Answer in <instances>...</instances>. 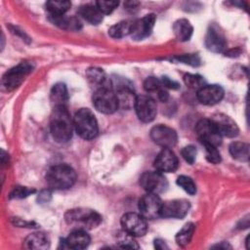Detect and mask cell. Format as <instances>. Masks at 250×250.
<instances>
[{"instance_id":"27","label":"cell","mask_w":250,"mask_h":250,"mask_svg":"<svg viewBox=\"0 0 250 250\" xmlns=\"http://www.w3.org/2000/svg\"><path fill=\"white\" fill-rule=\"evenodd\" d=\"M133 27V22L129 21H122L114 25H112L108 29V34L113 38H122L131 34Z\"/></svg>"},{"instance_id":"2","label":"cell","mask_w":250,"mask_h":250,"mask_svg":"<svg viewBox=\"0 0 250 250\" xmlns=\"http://www.w3.org/2000/svg\"><path fill=\"white\" fill-rule=\"evenodd\" d=\"M65 222L73 229H91L98 227L102 222L101 215L95 210L88 208H75L68 210L64 215Z\"/></svg>"},{"instance_id":"10","label":"cell","mask_w":250,"mask_h":250,"mask_svg":"<svg viewBox=\"0 0 250 250\" xmlns=\"http://www.w3.org/2000/svg\"><path fill=\"white\" fill-rule=\"evenodd\" d=\"M151 140L163 148H172L178 140L177 133L169 126L159 124L151 128L150 130Z\"/></svg>"},{"instance_id":"3","label":"cell","mask_w":250,"mask_h":250,"mask_svg":"<svg viewBox=\"0 0 250 250\" xmlns=\"http://www.w3.org/2000/svg\"><path fill=\"white\" fill-rule=\"evenodd\" d=\"M76 181V173L66 164H59L51 167L46 175V182L53 189H67Z\"/></svg>"},{"instance_id":"44","label":"cell","mask_w":250,"mask_h":250,"mask_svg":"<svg viewBox=\"0 0 250 250\" xmlns=\"http://www.w3.org/2000/svg\"><path fill=\"white\" fill-rule=\"evenodd\" d=\"M213 247H215V248H224V249L230 248V246H229L228 243H226V242H222L221 244H217V245H215V246H213Z\"/></svg>"},{"instance_id":"33","label":"cell","mask_w":250,"mask_h":250,"mask_svg":"<svg viewBox=\"0 0 250 250\" xmlns=\"http://www.w3.org/2000/svg\"><path fill=\"white\" fill-rule=\"evenodd\" d=\"M177 185L181 187L188 194H194L196 192V186L191 178L182 175L177 178Z\"/></svg>"},{"instance_id":"17","label":"cell","mask_w":250,"mask_h":250,"mask_svg":"<svg viewBox=\"0 0 250 250\" xmlns=\"http://www.w3.org/2000/svg\"><path fill=\"white\" fill-rule=\"evenodd\" d=\"M211 120L222 137L233 138L238 135L239 129L234 120H232L229 116L223 113H218L215 114Z\"/></svg>"},{"instance_id":"40","label":"cell","mask_w":250,"mask_h":250,"mask_svg":"<svg viewBox=\"0 0 250 250\" xmlns=\"http://www.w3.org/2000/svg\"><path fill=\"white\" fill-rule=\"evenodd\" d=\"M160 81H161L162 86H165L167 88H170V89H179L180 88V85L178 84V82L172 80L169 77L164 76V77H162V79Z\"/></svg>"},{"instance_id":"18","label":"cell","mask_w":250,"mask_h":250,"mask_svg":"<svg viewBox=\"0 0 250 250\" xmlns=\"http://www.w3.org/2000/svg\"><path fill=\"white\" fill-rule=\"evenodd\" d=\"M224 98V89L220 85H204L197 91L198 101L206 105H214Z\"/></svg>"},{"instance_id":"41","label":"cell","mask_w":250,"mask_h":250,"mask_svg":"<svg viewBox=\"0 0 250 250\" xmlns=\"http://www.w3.org/2000/svg\"><path fill=\"white\" fill-rule=\"evenodd\" d=\"M154 247H155L156 249H160V250H162V249H168V246L166 245L165 241L162 240V239H160V238H157V239L154 240Z\"/></svg>"},{"instance_id":"26","label":"cell","mask_w":250,"mask_h":250,"mask_svg":"<svg viewBox=\"0 0 250 250\" xmlns=\"http://www.w3.org/2000/svg\"><path fill=\"white\" fill-rule=\"evenodd\" d=\"M229 153L238 161H247L249 159V146L243 142H233L229 146Z\"/></svg>"},{"instance_id":"36","label":"cell","mask_w":250,"mask_h":250,"mask_svg":"<svg viewBox=\"0 0 250 250\" xmlns=\"http://www.w3.org/2000/svg\"><path fill=\"white\" fill-rule=\"evenodd\" d=\"M119 5V2L117 1H97L96 2V6L98 7V9L102 12V14H110L112 13V11L117 8V6Z\"/></svg>"},{"instance_id":"16","label":"cell","mask_w":250,"mask_h":250,"mask_svg":"<svg viewBox=\"0 0 250 250\" xmlns=\"http://www.w3.org/2000/svg\"><path fill=\"white\" fill-rule=\"evenodd\" d=\"M156 17L154 14L146 15L141 20H138L133 22V27L131 31V36L135 40H143L144 38L149 36L151 33Z\"/></svg>"},{"instance_id":"9","label":"cell","mask_w":250,"mask_h":250,"mask_svg":"<svg viewBox=\"0 0 250 250\" xmlns=\"http://www.w3.org/2000/svg\"><path fill=\"white\" fill-rule=\"evenodd\" d=\"M195 132L202 144L218 146L222 143V136L211 119H200L196 123Z\"/></svg>"},{"instance_id":"32","label":"cell","mask_w":250,"mask_h":250,"mask_svg":"<svg viewBox=\"0 0 250 250\" xmlns=\"http://www.w3.org/2000/svg\"><path fill=\"white\" fill-rule=\"evenodd\" d=\"M117 243L122 248H139V245L137 244L136 240L134 239V236L127 233L122 229L121 232L117 234Z\"/></svg>"},{"instance_id":"25","label":"cell","mask_w":250,"mask_h":250,"mask_svg":"<svg viewBox=\"0 0 250 250\" xmlns=\"http://www.w3.org/2000/svg\"><path fill=\"white\" fill-rule=\"evenodd\" d=\"M68 94L66 86L63 83H57L53 86L50 93V100L54 106L64 105L67 102Z\"/></svg>"},{"instance_id":"29","label":"cell","mask_w":250,"mask_h":250,"mask_svg":"<svg viewBox=\"0 0 250 250\" xmlns=\"http://www.w3.org/2000/svg\"><path fill=\"white\" fill-rule=\"evenodd\" d=\"M195 229V226L192 223H187L176 234V242L180 246H186L188 245L193 235Z\"/></svg>"},{"instance_id":"13","label":"cell","mask_w":250,"mask_h":250,"mask_svg":"<svg viewBox=\"0 0 250 250\" xmlns=\"http://www.w3.org/2000/svg\"><path fill=\"white\" fill-rule=\"evenodd\" d=\"M190 208V204L186 199H173L162 202L160 216L164 218H184Z\"/></svg>"},{"instance_id":"22","label":"cell","mask_w":250,"mask_h":250,"mask_svg":"<svg viewBox=\"0 0 250 250\" xmlns=\"http://www.w3.org/2000/svg\"><path fill=\"white\" fill-rule=\"evenodd\" d=\"M173 30L175 33V36L180 41H188L192 35L193 27L189 21L186 19H180L177 21H175L173 25Z\"/></svg>"},{"instance_id":"23","label":"cell","mask_w":250,"mask_h":250,"mask_svg":"<svg viewBox=\"0 0 250 250\" xmlns=\"http://www.w3.org/2000/svg\"><path fill=\"white\" fill-rule=\"evenodd\" d=\"M86 76L89 80V82L96 87V89L109 86L110 81L106 78L105 73L103 71V69L98 67H90L86 70Z\"/></svg>"},{"instance_id":"6","label":"cell","mask_w":250,"mask_h":250,"mask_svg":"<svg viewBox=\"0 0 250 250\" xmlns=\"http://www.w3.org/2000/svg\"><path fill=\"white\" fill-rule=\"evenodd\" d=\"M32 69L33 65L28 62H22L12 67L3 76L2 83L4 87L9 91L18 88L22 83L24 78L32 71Z\"/></svg>"},{"instance_id":"20","label":"cell","mask_w":250,"mask_h":250,"mask_svg":"<svg viewBox=\"0 0 250 250\" xmlns=\"http://www.w3.org/2000/svg\"><path fill=\"white\" fill-rule=\"evenodd\" d=\"M118 107L124 109H130L135 106L137 96L135 95L134 91L130 86L121 85L116 88L115 90Z\"/></svg>"},{"instance_id":"39","label":"cell","mask_w":250,"mask_h":250,"mask_svg":"<svg viewBox=\"0 0 250 250\" xmlns=\"http://www.w3.org/2000/svg\"><path fill=\"white\" fill-rule=\"evenodd\" d=\"M175 59L179 62H182L184 63H187V64H189V65H192V66H197V65L200 64V58L197 55H194V54L178 56Z\"/></svg>"},{"instance_id":"34","label":"cell","mask_w":250,"mask_h":250,"mask_svg":"<svg viewBox=\"0 0 250 250\" xmlns=\"http://www.w3.org/2000/svg\"><path fill=\"white\" fill-rule=\"evenodd\" d=\"M34 192H35L34 188H27V187L17 186L11 190V192L9 194V197L11 199H13V198H24V197H27L28 195H30Z\"/></svg>"},{"instance_id":"42","label":"cell","mask_w":250,"mask_h":250,"mask_svg":"<svg viewBox=\"0 0 250 250\" xmlns=\"http://www.w3.org/2000/svg\"><path fill=\"white\" fill-rule=\"evenodd\" d=\"M157 92H158V99H159L161 102H166V101L168 100L169 94H168V92H167L166 90L160 88Z\"/></svg>"},{"instance_id":"12","label":"cell","mask_w":250,"mask_h":250,"mask_svg":"<svg viewBox=\"0 0 250 250\" xmlns=\"http://www.w3.org/2000/svg\"><path fill=\"white\" fill-rule=\"evenodd\" d=\"M162 202L158 194L149 193L143 195L139 200V210L145 219H156L160 216Z\"/></svg>"},{"instance_id":"24","label":"cell","mask_w":250,"mask_h":250,"mask_svg":"<svg viewBox=\"0 0 250 250\" xmlns=\"http://www.w3.org/2000/svg\"><path fill=\"white\" fill-rule=\"evenodd\" d=\"M24 247L28 249H47L49 239L43 232H33L24 239Z\"/></svg>"},{"instance_id":"5","label":"cell","mask_w":250,"mask_h":250,"mask_svg":"<svg viewBox=\"0 0 250 250\" xmlns=\"http://www.w3.org/2000/svg\"><path fill=\"white\" fill-rule=\"evenodd\" d=\"M92 101L95 108L104 114H111L118 108L116 94L111 85L96 89Z\"/></svg>"},{"instance_id":"19","label":"cell","mask_w":250,"mask_h":250,"mask_svg":"<svg viewBox=\"0 0 250 250\" xmlns=\"http://www.w3.org/2000/svg\"><path fill=\"white\" fill-rule=\"evenodd\" d=\"M91 238L86 230L73 229L69 235L63 239V248H70L75 250L85 249L90 244Z\"/></svg>"},{"instance_id":"21","label":"cell","mask_w":250,"mask_h":250,"mask_svg":"<svg viewBox=\"0 0 250 250\" xmlns=\"http://www.w3.org/2000/svg\"><path fill=\"white\" fill-rule=\"evenodd\" d=\"M79 15L91 24H99L103 21V14L95 5L87 4L79 8Z\"/></svg>"},{"instance_id":"11","label":"cell","mask_w":250,"mask_h":250,"mask_svg":"<svg viewBox=\"0 0 250 250\" xmlns=\"http://www.w3.org/2000/svg\"><path fill=\"white\" fill-rule=\"evenodd\" d=\"M134 107L139 119L145 123L151 122L157 112L155 101L147 95L137 96Z\"/></svg>"},{"instance_id":"14","label":"cell","mask_w":250,"mask_h":250,"mask_svg":"<svg viewBox=\"0 0 250 250\" xmlns=\"http://www.w3.org/2000/svg\"><path fill=\"white\" fill-rule=\"evenodd\" d=\"M205 46L209 51L214 53H222L226 50L227 40L218 25L212 24L209 26L205 37Z\"/></svg>"},{"instance_id":"38","label":"cell","mask_w":250,"mask_h":250,"mask_svg":"<svg viewBox=\"0 0 250 250\" xmlns=\"http://www.w3.org/2000/svg\"><path fill=\"white\" fill-rule=\"evenodd\" d=\"M161 86H162L161 81L156 77H152V76L147 77L144 82V89L146 92L158 91L161 88Z\"/></svg>"},{"instance_id":"8","label":"cell","mask_w":250,"mask_h":250,"mask_svg":"<svg viewBox=\"0 0 250 250\" xmlns=\"http://www.w3.org/2000/svg\"><path fill=\"white\" fill-rule=\"evenodd\" d=\"M121 227L127 233L136 236H143L147 231L146 219L137 213H126L121 218Z\"/></svg>"},{"instance_id":"1","label":"cell","mask_w":250,"mask_h":250,"mask_svg":"<svg viewBox=\"0 0 250 250\" xmlns=\"http://www.w3.org/2000/svg\"><path fill=\"white\" fill-rule=\"evenodd\" d=\"M73 121L65 105L54 106L50 116V131L58 143H65L72 136Z\"/></svg>"},{"instance_id":"30","label":"cell","mask_w":250,"mask_h":250,"mask_svg":"<svg viewBox=\"0 0 250 250\" xmlns=\"http://www.w3.org/2000/svg\"><path fill=\"white\" fill-rule=\"evenodd\" d=\"M70 7L69 1H48L46 3V8L52 17L63 16Z\"/></svg>"},{"instance_id":"35","label":"cell","mask_w":250,"mask_h":250,"mask_svg":"<svg viewBox=\"0 0 250 250\" xmlns=\"http://www.w3.org/2000/svg\"><path fill=\"white\" fill-rule=\"evenodd\" d=\"M205 146V151H206V158L209 162L218 164L221 161V154L219 150L217 149V146L208 145V144H203Z\"/></svg>"},{"instance_id":"7","label":"cell","mask_w":250,"mask_h":250,"mask_svg":"<svg viewBox=\"0 0 250 250\" xmlns=\"http://www.w3.org/2000/svg\"><path fill=\"white\" fill-rule=\"evenodd\" d=\"M141 187L149 193L159 194L168 188V181L161 172H145L140 177Z\"/></svg>"},{"instance_id":"43","label":"cell","mask_w":250,"mask_h":250,"mask_svg":"<svg viewBox=\"0 0 250 250\" xmlns=\"http://www.w3.org/2000/svg\"><path fill=\"white\" fill-rule=\"evenodd\" d=\"M139 5H140V3L137 2V1H127V2L124 3V6L128 10H133V9L137 8Z\"/></svg>"},{"instance_id":"4","label":"cell","mask_w":250,"mask_h":250,"mask_svg":"<svg viewBox=\"0 0 250 250\" xmlns=\"http://www.w3.org/2000/svg\"><path fill=\"white\" fill-rule=\"evenodd\" d=\"M73 126L77 134L84 140L94 139L99 132L97 119L89 108H80L75 113Z\"/></svg>"},{"instance_id":"37","label":"cell","mask_w":250,"mask_h":250,"mask_svg":"<svg viewBox=\"0 0 250 250\" xmlns=\"http://www.w3.org/2000/svg\"><path fill=\"white\" fill-rule=\"evenodd\" d=\"M181 153H182V156L184 157V159L188 163L192 164L195 161L197 150H196V147L194 146L189 145V146H187L183 147Z\"/></svg>"},{"instance_id":"28","label":"cell","mask_w":250,"mask_h":250,"mask_svg":"<svg viewBox=\"0 0 250 250\" xmlns=\"http://www.w3.org/2000/svg\"><path fill=\"white\" fill-rule=\"evenodd\" d=\"M52 21L59 25L60 27L63 29H68V30H77L81 28V22L79 21L78 19L74 17L66 18L64 16H59V17H52Z\"/></svg>"},{"instance_id":"31","label":"cell","mask_w":250,"mask_h":250,"mask_svg":"<svg viewBox=\"0 0 250 250\" xmlns=\"http://www.w3.org/2000/svg\"><path fill=\"white\" fill-rule=\"evenodd\" d=\"M184 81L186 83L187 86H188L191 89L194 90H199L200 88H202L205 84V80L203 79L202 76L198 75V74H190L188 73L184 76Z\"/></svg>"},{"instance_id":"15","label":"cell","mask_w":250,"mask_h":250,"mask_svg":"<svg viewBox=\"0 0 250 250\" xmlns=\"http://www.w3.org/2000/svg\"><path fill=\"white\" fill-rule=\"evenodd\" d=\"M178 165V158L171 148H162L154 160V167L161 173L174 172L177 170Z\"/></svg>"}]
</instances>
